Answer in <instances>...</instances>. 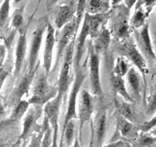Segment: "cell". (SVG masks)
I'll list each match as a JSON object with an SVG mask.
<instances>
[{
    "mask_svg": "<svg viewBox=\"0 0 156 147\" xmlns=\"http://www.w3.org/2000/svg\"><path fill=\"white\" fill-rule=\"evenodd\" d=\"M130 10L125 5L119 4L118 6L111 9V15L109 18L110 27L109 32L118 41H125L130 37L131 24L129 19Z\"/></svg>",
    "mask_w": 156,
    "mask_h": 147,
    "instance_id": "cell-1",
    "label": "cell"
},
{
    "mask_svg": "<svg viewBox=\"0 0 156 147\" xmlns=\"http://www.w3.org/2000/svg\"><path fill=\"white\" fill-rule=\"evenodd\" d=\"M48 22L49 21L47 17L43 18L32 34L30 49H29V54H28V74H30V75H34V73H35L38 55L39 52H40L41 44L43 41L44 33L46 32V27Z\"/></svg>",
    "mask_w": 156,
    "mask_h": 147,
    "instance_id": "cell-2",
    "label": "cell"
},
{
    "mask_svg": "<svg viewBox=\"0 0 156 147\" xmlns=\"http://www.w3.org/2000/svg\"><path fill=\"white\" fill-rule=\"evenodd\" d=\"M74 48H75V39L72 40L66 49V55L63 59V63L61 70L60 78H58V92L57 96L62 97L65 92L67 90L68 85L70 82V70L73 63V56H74Z\"/></svg>",
    "mask_w": 156,
    "mask_h": 147,
    "instance_id": "cell-3",
    "label": "cell"
},
{
    "mask_svg": "<svg viewBox=\"0 0 156 147\" xmlns=\"http://www.w3.org/2000/svg\"><path fill=\"white\" fill-rule=\"evenodd\" d=\"M121 52L125 56L126 59L134 64L136 69H138L140 73L141 74H148L149 70L147 67V63H146L145 58L144 55L140 52V50L136 47L135 42L131 39H127L125 42L122 44Z\"/></svg>",
    "mask_w": 156,
    "mask_h": 147,
    "instance_id": "cell-4",
    "label": "cell"
},
{
    "mask_svg": "<svg viewBox=\"0 0 156 147\" xmlns=\"http://www.w3.org/2000/svg\"><path fill=\"white\" fill-rule=\"evenodd\" d=\"M88 51H89V66H90V81L92 90L95 95H101L102 88L101 83V77H100V55L94 51L92 41H90L89 46H88Z\"/></svg>",
    "mask_w": 156,
    "mask_h": 147,
    "instance_id": "cell-5",
    "label": "cell"
},
{
    "mask_svg": "<svg viewBox=\"0 0 156 147\" xmlns=\"http://www.w3.org/2000/svg\"><path fill=\"white\" fill-rule=\"evenodd\" d=\"M86 77L85 73L82 70H77V74L75 77V81L73 82L72 90L70 92L69 100H68V106H67V111L65 118V123H63V127H65L68 123L72 121L73 118L76 117V103H77V96L78 92L82 85L83 81H84Z\"/></svg>",
    "mask_w": 156,
    "mask_h": 147,
    "instance_id": "cell-6",
    "label": "cell"
},
{
    "mask_svg": "<svg viewBox=\"0 0 156 147\" xmlns=\"http://www.w3.org/2000/svg\"><path fill=\"white\" fill-rule=\"evenodd\" d=\"M77 31H78V28L76 27V21L74 18L70 23H68L66 26H65L62 28L61 32H58V36L56 39L57 45H58L57 46V63L58 62V59L62 57V53L66 51L68 44L75 39Z\"/></svg>",
    "mask_w": 156,
    "mask_h": 147,
    "instance_id": "cell-7",
    "label": "cell"
},
{
    "mask_svg": "<svg viewBox=\"0 0 156 147\" xmlns=\"http://www.w3.org/2000/svg\"><path fill=\"white\" fill-rule=\"evenodd\" d=\"M56 43V29L53 24L48 22L46 27V37H45V47L43 52V66L45 73L49 74L52 67V59L54 46Z\"/></svg>",
    "mask_w": 156,
    "mask_h": 147,
    "instance_id": "cell-8",
    "label": "cell"
},
{
    "mask_svg": "<svg viewBox=\"0 0 156 147\" xmlns=\"http://www.w3.org/2000/svg\"><path fill=\"white\" fill-rule=\"evenodd\" d=\"M30 22V21H29ZM29 22L27 24L23 27L20 29V34L19 38L17 41V46H16V60H15V72H14V77H16L21 72L23 68V64L24 62V58L27 55V28L29 26Z\"/></svg>",
    "mask_w": 156,
    "mask_h": 147,
    "instance_id": "cell-9",
    "label": "cell"
},
{
    "mask_svg": "<svg viewBox=\"0 0 156 147\" xmlns=\"http://www.w3.org/2000/svg\"><path fill=\"white\" fill-rule=\"evenodd\" d=\"M53 95L50 94V88L48 85L47 77L44 74H41L37 78L36 85L33 89V96L28 100L29 104H44L48 102Z\"/></svg>",
    "mask_w": 156,
    "mask_h": 147,
    "instance_id": "cell-10",
    "label": "cell"
},
{
    "mask_svg": "<svg viewBox=\"0 0 156 147\" xmlns=\"http://www.w3.org/2000/svg\"><path fill=\"white\" fill-rule=\"evenodd\" d=\"M94 110V104H93V98L87 90H82L80 95L79 102V130L82 132V129L87 122L91 120V117Z\"/></svg>",
    "mask_w": 156,
    "mask_h": 147,
    "instance_id": "cell-11",
    "label": "cell"
},
{
    "mask_svg": "<svg viewBox=\"0 0 156 147\" xmlns=\"http://www.w3.org/2000/svg\"><path fill=\"white\" fill-rule=\"evenodd\" d=\"M110 15H111V10L107 13L95 14V15H91L85 12L83 18H85L88 22V26H89V29H90V36L92 37V39H94L97 36V34L99 33L101 28L106 26V24L109 21Z\"/></svg>",
    "mask_w": 156,
    "mask_h": 147,
    "instance_id": "cell-12",
    "label": "cell"
},
{
    "mask_svg": "<svg viewBox=\"0 0 156 147\" xmlns=\"http://www.w3.org/2000/svg\"><path fill=\"white\" fill-rule=\"evenodd\" d=\"M82 27L79 32V36L77 37V41L75 44V57L73 58V62H74V67L75 70H79L80 62L82 60L83 53H84L85 49V44H86V39L88 36H90V29L89 26H88V22L85 18H83L82 20Z\"/></svg>",
    "mask_w": 156,
    "mask_h": 147,
    "instance_id": "cell-13",
    "label": "cell"
},
{
    "mask_svg": "<svg viewBox=\"0 0 156 147\" xmlns=\"http://www.w3.org/2000/svg\"><path fill=\"white\" fill-rule=\"evenodd\" d=\"M75 18V3L63 4L58 6L55 14V26L62 29Z\"/></svg>",
    "mask_w": 156,
    "mask_h": 147,
    "instance_id": "cell-14",
    "label": "cell"
},
{
    "mask_svg": "<svg viewBox=\"0 0 156 147\" xmlns=\"http://www.w3.org/2000/svg\"><path fill=\"white\" fill-rule=\"evenodd\" d=\"M127 76V82L130 88L131 97L132 99H139L140 97V88H141V77L140 73L138 69L132 67L129 69ZM129 92V93H130Z\"/></svg>",
    "mask_w": 156,
    "mask_h": 147,
    "instance_id": "cell-15",
    "label": "cell"
},
{
    "mask_svg": "<svg viewBox=\"0 0 156 147\" xmlns=\"http://www.w3.org/2000/svg\"><path fill=\"white\" fill-rule=\"evenodd\" d=\"M93 40H94V42H92L93 48H94V51L98 55L106 53L111 41V34L109 29L106 28V26L101 28V29Z\"/></svg>",
    "mask_w": 156,
    "mask_h": 147,
    "instance_id": "cell-16",
    "label": "cell"
},
{
    "mask_svg": "<svg viewBox=\"0 0 156 147\" xmlns=\"http://www.w3.org/2000/svg\"><path fill=\"white\" fill-rule=\"evenodd\" d=\"M138 40H139V44L141 48V50L144 53V55L147 58L154 59L155 53H154L152 42H151V38H150L149 24L147 23H146L143 28H140V31L138 34Z\"/></svg>",
    "mask_w": 156,
    "mask_h": 147,
    "instance_id": "cell-17",
    "label": "cell"
},
{
    "mask_svg": "<svg viewBox=\"0 0 156 147\" xmlns=\"http://www.w3.org/2000/svg\"><path fill=\"white\" fill-rule=\"evenodd\" d=\"M62 98L55 96L53 100L48 101L45 106V114L46 118L49 121V124L52 126L53 129L58 127V113H60V103Z\"/></svg>",
    "mask_w": 156,
    "mask_h": 147,
    "instance_id": "cell-18",
    "label": "cell"
},
{
    "mask_svg": "<svg viewBox=\"0 0 156 147\" xmlns=\"http://www.w3.org/2000/svg\"><path fill=\"white\" fill-rule=\"evenodd\" d=\"M110 83L112 88H113V91L117 94H120L125 99V101L131 102L133 100L130 93L127 90V87L125 85V80L123 77H120L112 72L110 75Z\"/></svg>",
    "mask_w": 156,
    "mask_h": 147,
    "instance_id": "cell-19",
    "label": "cell"
},
{
    "mask_svg": "<svg viewBox=\"0 0 156 147\" xmlns=\"http://www.w3.org/2000/svg\"><path fill=\"white\" fill-rule=\"evenodd\" d=\"M111 5L108 0H87L85 12L91 15L102 14L110 11Z\"/></svg>",
    "mask_w": 156,
    "mask_h": 147,
    "instance_id": "cell-20",
    "label": "cell"
},
{
    "mask_svg": "<svg viewBox=\"0 0 156 147\" xmlns=\"http://www.w3.org/2000/svg\"><path fill=\"white\" fill-rule=\"evenodd\" d=\"M105 130H106V114L105 111L102 110L99 113L97 118L96 130H95L96 147H101V144L105 139Z\"/></svg>",
    "mask_w": 156,
    "mask_h": 147,
    "instance_id": "cell-21",
    "label": "cell"
},
{
    "mask_svg": "<svg viewBox=\"0 0 156 147\" xmlns=\"http://www.w3.org/2000/svg\"><path fill=\"white\" fill-rule=\"evenodd\" d=\"M151 10H146L143 7L135 8V13L133 17L130 20L131 28H143L146 24V20H147Z\"/></svg>",
    "mask_w": 156,
    "mask_h": 147,
    "instance_id": "cell-22",
    "label": "cell"
},
{
    "mask_svg": "<svg viewBox=\"0 0 156 147\" xmlns=\"http://www.w3.org/2000/svg\"><path fill=\"white\" fill-rule=\"evenodd\" d=\"M27 3V0L23 1V3L14 11L13 16L11 20H10L12 29L16 32L23 27V12H24V8H26Z\"/></svg>",
    "mask_w": 156,
    "mask_h": 147,
    "instance_id": "cell-23",
    "label": "cell"
},
{
    "mask_svg": "<svg viewBox=\"0 0 156 147\" xmlns=\"http://www.w3.org/2000/svg\"><path fill=\"white\" fill-rule=\"evenodd\" d=\"M32 77H33V75L27 74L26 77H23V78L21 81V82H20L18 85V86L16 87V89H15V91H14V98L18 102L21 101V98L28 92L29 85H30L31 81H32Z\"/></svg>",
    "mask_w": 156,
    "mask_h": 147,
    "instance_id": "cell-24",
    "label": "cell"
},
{
    "mask_svg": "<svg viewBox=\"0 0 156 147\" xmlns=\"http://www.w3.org/2000/svg\"><path fill=\"white\" fill-rule=\"evenodd\" d=\"M10 6L11 0H3L0 6V28H6L10 22Z\"/></svg>",
    "mask_w": 156,
    "mask_h": 147,
    "instance_id": "cell-25",
    "label": "cell"
},
{
    "mask_svg": "<svg viewBox=\"0 0 156 147\" xmlns=\"http://www.w3.org/2000/svg\"><path fill=\"white\" fill-rule=\"evenodd\" d=\"M29 105H30V104H29L28 101H23V100L19 101L17 103L16 107H15V109H14V111L12 113V116H11L10 119H12L15 122L20 120L24 114H26V112L27 111Z\"/></svg>",
    "mask_w": 156,
    "mask_h": 147,
    "instance_id": "cell-26",
    "label": "cell"
},
{
    "mask_svg": "<svg viewBox=\"0 0 156 147\" xmlns=\"http://www.w3.org/2000/svg\"><path fill=\"white\" fill-rule=\"evenodd\" d=\"M118 130L120 131V134L125 136V137H128L131 136L133 134V131H134V126H133V123L124 119V118L119 117L118 119Z\"/></svg>",
    "mask_w": 156,
    "mask_h": 147,
    "instance_id": "cell-27",
    "label": "cell"
},
{
    "mask_svg": "<svg viewBox=\"0 0 156 147\" xmlns=\"http://www.w3.org/2000/svg\"><path fill=\"white\" fill-rule=\"evenodd\" d=\"M129 69L130 67H129V63L127 61V59L125 57H119V58H117L116 64L112 72L116 74V75L124 77L126 76V74L128 73Z\"/></svg>",
    "mask_w": 156,
    "mask_h": 147,
    "instance_id": "cell-28",
    "label": "cell"
},
{
    "mask_svg": "<svg viewBox=\"0 0 156 147\" xmlns=\"http://www.w3.org/2000/svg\"><path fill=\"white\" fill-rule=\"evenodd\" d=\"M35 113L33 111H30L27 115V117L24 118V121H23V132L21 136H20V138L24 140L27 138V136L28 135V132L30 131L31 127L33 126V123L35 121Z\"/></svg>",
    "mask_w": 156,
    "mask_h": 147,
    "instance_id": "cell-29",
    "label": "cell"
},
{
    "mask_svg": "<svg viewBox=\"0 0 156 147\" xmlns=\"http://www.w3.org/2000/svg\"><path fill=\"white\" fill-rule=\"evenodd\" d=\"M87 0H76L75 3V21H76V27L79 28L80 24L82 23L83 17L85 14Z\"/></svg>",
    "mask_w": 156,
    "mask_h": 147,
    "instance_id": "cell-30",
    "label": "cell"
},
{
    "mask_svg": "<svg viewBox=\"0 0 156 147\" xmlns=\"http://www.w3.org/2000/svg\"><path fill=\"white\" fill-rule=\"evenodd\" d=\"M118 110H119L120 117L124 118V119L128 120L130 122H133L135 120L134 113H133V110H132V107L130 106V104L127 101H122V102L119 103Z\"/></svg>",
    "mask_w": 156,
    "mask_h": 147,
    "instance_id": "cell-31",
    "label": "cell"
},
{
    "mask_svg": "<svg viewBox=\"0 0 156 147\" xmlns=\"http://www.w3.org/2000/svg\"><path fill=\"white\" fill-rule=\"evenodd\" d=\"M156 112V88L151 93L150 97L148 98L147 101V106L145 109V114L147 116L153 115Z\"/></svg>",
    "mask_w": 156,
    "mask_h": 147,
    "instance_id": "cell-32",
    "label": "cell"
},
{
    "mask_svg": "<svg viewBox=\"0 0 156 147\" xmlns=\"http://www.w3.org/2000/svg\"><path fill=\"white\" fill-rule=\"evenodd\" d=\"M63 131H65L67 145H70L72 142L73 135H74V125H73L72 121H70L65 127H63Z\"/></svg>",
    "mask_w": 156,
    "mask_h": 147,
    "instance_id": "cell-33",
    "label": "cell"
},
{
    "mask_svg": "<svg viewBox=\"0 0 156 147\" xmlns=\"http://www.w3.org/2000/svg\"><path fill=\"white\" fill-rule=\"evenodd\" d=\"M49 123L46 126L45 131H44V136L42 138L41 142V147H51L52 144V130L49 127Z\"/></svg>",
    "mask_w": 156,
    "mask_h": 147,
    "instance_id": "cell-34",
    "label": "cell"
},
{
    "mask_svg": "<svg viewBox=\"0 0 156 147\" xmlns=\"http://www.w3.org/2000/svg\"><path fill=\"white\" fill-rule=\"evenodd\" d=\"M11 64L7 63V64H4V65L0 68V90L3 86V83L6 80V77H8L10 71H11Z\"/></svg>",
    "mask_w": 156,
    "mask_h": 147,
    "instance_id": "cell-35",
    "label": "cell"
},
{
    "mask_svg": "<svg viewBox=\"0 0 156 147\" xmlns=\"http://www.w3.org/2000/svg\"><path fill=\"white\" fill-rule=\"evenodd\" d=\"M156 6V0H138L135 4V8L143 7L146 10H151Z\"/></svg>",
    "mask_w": 156,
    "mask_h": 147,
    "instance_id": "cell-36",
    "label": "cell"
},
{
    "mask_svg": "<svg viewBox=\"0 0 156 147\" xmlns=\"http://www.w3.org/2000/svg\"><path fill=\"white\" fill-rule=\"evenodd\" d=\"M48 123H49L48 119H47V118H45V127H44V130L39 134L33 136V138H32V140L30 142V145H29V147H41V142H42V138H43V134H44V131H45L46 126L48 125Z\"/></svg>",
    "mask_w": 156,
    "mask_h": 147,
    "instance_id": "cell-37",
    "label": "cell"
},
{
    "mask_svg": "<svg viewBox=\"0 0 156 147\" xmlns=\"http://www.w3.org/2000/svg\"><path fill=\"white\" fill-rule=\"evenodd\" d=\"M154 127H156V116H154L153 118L147 122H145L144 124H143L140 126V130L144 131V132H147L152 130Z\"/></svg>",
    "mask_w": 156,
    "mask_h": 147,
    "instance_id": "cell-38",
    "label": "cell"
},
{
    "mask_svg": "<svg viewBox=\"0 0 156 147\" xmlns=\"http://www.w3.org/2000/svg\"><path fill=\"white\" fill-rule=\"evenodd\" d=\"M155 141V138H152V137H149V136H143L140 138V143L143 144L144 146H147V145H150L152 144L153 142Z\"/></svg>",
    "mask_w": 156,
    "mask_h": 147,
    "instance_id": "cell-39",
    "label": "cell"
},
{
    "mask_svg": "<svg viewBox=\"0 0 156 147\" xmlns=\"http://www.w3.org/2000/svg\"><path fill=\"white\" fill-rule=\"evenodd\" d=\"M5 52H6V47H4L3 45H0V68L4 65Z\"/></svg>",
    "mask_w": 156,
    "mask_h": 147,
    "instance_id": "cell-40",
    "label": "cell"
},
{
    "mask_svg": "<svg viewBox=\"0 0 156 147\" xmlns=\"http://www.w3.org/2000/svg\"><path fill=\"white\" fill-rule=\"evenodd\" d=\"M15 121H13L12 119H9L7 121H0V130H2L5 127H7L8 126H10L11 124H13Z\"/></svg>",
    "mask_w": 156,
    "mask_h": 147,
    "instance_id": "cell-41",
    "label": "cell"
},
{
    "mask_svg": "<svg viewBox=\"0 0 156 147\" xmlns=\"http://www.w3.org/2000/svg\"><path fill=\"white\" fill-rule=\"evenodd\" d=\"M57 134H58V127H56V129H53V141H52L51 147H58V144H57Z\"/></svg>",
    "mask_w": 156,
    "mask_h": 147,
    "instance_id": "cell-42",
    "label": "cell"
},
{
    "mask_svg": "<svg viewBox=\"0 0 156 147\" xmlns=\"http://www.w3.org/2000/svg\"><path fill=\"white\" fill-rule=\"evenodd\" d=\"M136 1H138V0H124V5L129 10H131L132 8H133V6H135Z\"/></svg>",
    "mask_w": 156,
    "mask_h": 147,
    "instance_id": "cell-43",
    "label": "cell"
},
{
    "mask_svg": "<svg viewBox=\"0 0 156 147\" xmlns=\"http://www.w3.org/2000/svg\"><path fill=\"white\" fill-rule=\"evenodd\" d=\"M122 145H123V141L119 140V141L111 142V143L107 144V145H106V146H105V147H121Z\"/></svg>",
    "mask_w": 156,
    "mask_h": 147,
    "instance_id": "cell-44",
    "label": "cell"
},
{
    "mask_svg": "<svg viewBox=\"0 0 156 147\" xmlns=\"http://www.w3.org/2000/svg\"><path fill=\"white\" fill-rule=\"evenodd\" d=\"M110 5H111V7H116V6H118L119 4H121V2H123L124 0H108Z\"/></svg>",
    "mask_w": 156,
    "mask_h": 147,
    "instance_id": "cell-45",
    "label": "cell"
},
{
    "mask_svg": "<svg viewBox=\"0 0 156 147\" xmlns=\"http://www.w3.org/2000/svg\"><path fill=\"white\" fill-rule=\"evenodd\" d=\"M58 1H60V0H48L47 5H48V7H51V6H53V5L57 4Z\"/></svg>",
    "mask_w": 156,
    "mask_h": 147,
    "instance_id": "cell-46",
    "label": "cell"
},
{
    "mask_svg": "<svg viewBox=\"0 0 156 147\" xmlns=\"http://www.w3.org/2000/svg\"><path fill=\"white\" fill-rule=\"evenodd\" d=\"M72 147H81L80 146V143H79V138H76L74 140V143H73V146Z\"/></svg>",
    "mask_w": 156,
    "mask_h": 147,
    "instance_id": "cell-47",
    "label": "cell"
},
{
    "mask_svg": "<svg viewBox=\"0 0 156 147\" xmlns=\"http://www.w3.org/2000/svg\"><path fill=\"white\" fill-rule=\"evenodd\" d=\"M89 147H94V135L92 136V138H91V141H90V145Z\"/></svg>",
    "mask_w": 156,
    "mask_h": 147,
    "instance_id": "cell-48",
    "label": "cell"
},
{
    "mask_svg": "<svg viewBox=\"0 0 156 147\" xmlns=\"http://www.w3.org/2000/svg\"><path fill=\"white\" fill-rule=\"evenodd\" d=\"M152 134L156 136V127H154V129L152 130Z\"/></svg>",
    "mask_w": 156,
    "mask_h": 147,
    "instance_id": "cell-49",
    "label": "cell"
},
{
    "mask_svg": "<svg viewBox=\"0 0 156 147\" xmlns=\"http://www.w3.org/2000/svg\"><path fill=\"white\" fill-rule=\"evenodd\" d=\"M154 60H155V63H156V54H155V57H154Z\"/></svg>",
    "mask_w": 156,
    "mask_h": 147,
    "instance_id": "cell-50",
    "label": "cell"
},
{
    "mask_svg": "<svg viewBox=\"0 0 156 147\" xmlns=\"http://www.w3.org/2000/svg\"><path fill=\"white\" fill-rule=\"evenodd\" d=\"M154 8H155V11H156V6H155V7H154Z\"/></svg>",
    "mask_w": 156,
    "mask_h": 147,
    "instance_id": "cell-51",
    "label": "cell"
}]
</instances>
